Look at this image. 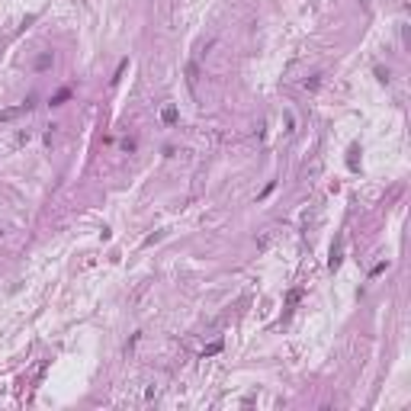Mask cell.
<instances>
[{
	"label": "cell",
	"instance_id": "cell-4",
	"mask_svg": "<svg viewBox=\"0 0 411 411\" xmlns=\"http://www.w3.org/2000/svg\"><path fill=\"white\" fill-rule=\"evenodd\" d=\"M161 119H164L167 126H174V122H177V110H174V106H167V110L161 113Z\"/></svg>",
	"mask_w": 411,
	"mask_h": 411
},
{
	"label": "cell",
	"instance_id": "cell-3",
	"mask_svg": "<svg viewBox=\"0 0 411 411\" xmlns=\"http://www.w3.org/2000/svg\"><path fill=\"white\" fill-rule=\"evenodd\" d=\"M215 354H222V341H215V344L206 347V350H202V360H206V357H215Z\"/></svg>",
	"mask_w": 411,
	"mask_h": 411
},
{
	"label": "cell",
	"instance_id": "cell-1",
	"mask_svg": "<svg viewBox=\"0 0 411 411\" xmlns=\"http://www.w3.org/2000/svg\"><path fill=\"white\" fill-rule=\"evenodd\" d=\"M32 106H35V100L29 96L26 103H19V106H10V110H4L0 113V122H10V119H16V116H26V113H32Z\"/></svg>",
	"mask_w": 411,
	"mask_h": 411
},
{
	"label": "cell",
	"instance_id": "cell-6",
	"mask_svg": "<svg viewBox=\"0 0 411 411\" xmlns=\"http://www.w3.org/2000/svg\"><path fill=\"white\" fill-rule=\"evenodd\" d=\"M35 68H39V71L52 68V55H39V61H35Z\"/></svg>",
	"mask_w": 411,
	"mask_h": 411
},
{
	"label": "cell",
	"instance_id": "cell-10",
	"mask_svg": "<svg viewBox=\"0 0 411 411\" xmlns=\"http://www.w3.org/2000/svg\"><path fill=\"white\" fill-rule=\"evenodd\" d=\"M360 4H363V7H369V0H360Z\"/></svg>",
	"mask_w": 411,
	"mask_h": 411
},
{
	"label": "cell",
	"instance_id": "cell-2",
	"mask_svg": "<svg viewBox=\"0 0 411 411\" xmlns=\"http://www.w3.org/2000/svg\"><path fill=\"white\" fill-rule=\"evenodd\" d=\"M341 260H344V238H337V241H334V248H331L328 267H331V270H337V267H341Z\"/></svg>",
	"mask_w": 411,
	"mask_h": 411
},
{
	"label": "cell",
	"instance_id": "cell-8",
	"mask_svg": "<svg viewBox=\"0 0 411 411\" xmlns=\"http://www.w3.org/2000/svg\"><path fill=\"white\" fill-rule=\"evenodd\" d=\"M299 296H302V293H299V289H293V293H289V296H286V302H289V305H296V302H299Z\"/></svg>",
	"mask_w": 411,
	"mask_h": 411
},
{
	"label": "cell",
	"instance_id": "cell-9",
	"mask_svg": "<svg viewBox=\"0 0 411 411\" xmlns=\"http://www.w3.org/2000/svg\"><path fill=\"white\" fill-rule=\"evenodd\" d=\"M379 273H385V260H382V263H376V267L369 270V276H379Z\"/></svg>",
	"mask_w": 411,
	"mask_h": 411
},
{
	"label": "cell",
	"instance_id": "cell-5",
	"mask_svg": "<svg viewBox=\"0 0 411 411\" xmlns=\"http://www.w3.org/2000/svg\"><path fill=\"white\" fill-rule=\"evenodd\" d=\"M126 68H129V58H122V61H119V68H116V74H113V84H119V77L126 74Z\"/></svg>",
	"mask_w": 411,
	"mask_h": 411
},
{
	"label": "cell",
	"instance_id": "cell-7",
	"mask_svg": "<svg viewBox=\"0 0 411 411\" xmlns=\"http://www.w3.org/2000/svg\"><path fill=\"white\" fill-rule=\"evenodd\" d=\"M65 100H68V90H61V93H55V96H52V106H58V103H65Z\"/></svg>",
	"mask_w": 411,
	"mask_h": 411
}]
</instances>
